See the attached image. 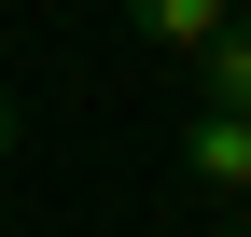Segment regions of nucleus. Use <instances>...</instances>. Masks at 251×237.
Returning a JSON list of instances; mask_svg holds the SVG:
<instances>
[{
	"label": "nucleus",
	"mask_w": 251,
	"mask_h": 237,
	"mask_svg": "<svg viewBox=\"0 0 251 237\" xmlns=\"http://www.w3.org/2000/svg\"><path fill=\"white\" fill-rule=\"evenodd\" d=\"M181 182H196L209 210H237V195H251V112H224V98L181 112Z\"/></svg>",
	"instance_id": "1"
},
{
	"label": "nucleus",
	"mask_w": 251,
	"mask_h": 237,
	"mask_svg": "<svg viewBox=\"0 0 251 237\" xmlns=\"http://www.w3.org/2000/svg\"><path fill=\"white\" fill-rule=\"evenodd\" d=\"M224 14H237V0H126V28H140L153 56H196V42H209Z\"/></svg>",
	"instance_id": "2"
},
{
	"label": "nucleus",
	"mask_w": 251,
	"mask_h": 237,
	"mask_svg": "<svg viewBox=\"0 0 251 237\" xmlns=\"http://www.w3.org/2000/svg\"><path fill=\"white\" fill-rule=\"evenodd\" d=\"M196 98H224V112H251V14H224L196 42Z\"/></svg>",
	"instance_id": "3"
},
{
	"label": "nucleus",
	"mask_w": 251,
	"mask_h": 237,
	"mask_svg": "<svg viewBox=\"0 0 251 237\" xmlns=\"http://www.w3.org/2000/svg\"><path fill=\"white\" fill-rule=\"evenodd\" d=\"M0 167H14V98H0Z\"/></svg>",
	"instance_id": "4"
},
{
	"label": "nucleus",
	"mask_w": 251,
	"mask_h": 237,
	"mask_svg": "<svg viewBox=\"0 0 251 237\" xmlns=\"http://www.w3.org/2000/svg\"><path fill=\"white\" fill-rule=\"evenodd\" d=\"M237 14H251V0H237Z\"/></svg>",
	"instance_id": "5"
},
{
	"label": "nucleus",
	"mask_w": 251,
	"mask_h": 237,
	"mask_svg": "<svg viewBox=\"0 0 251 237\" xmlns=\"http://www.w3.org/2000/svg\"><path fill=\"white\" fill-rule=\"evenodd\" d=\"M237 237H251V223H237Z\"/></svg>",
	"instance_id": "6"
}]
</instances>
